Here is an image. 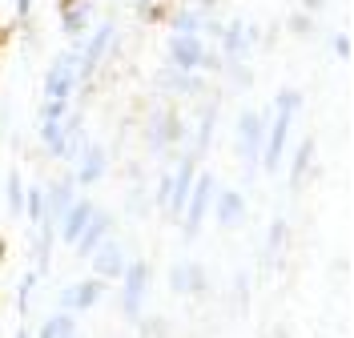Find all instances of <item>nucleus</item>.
I'll list each match as a JSON object with an SVG mask.
<instances>
[{
    "label": "nucleus",
    "mask_w": 354,
    "mask_h": 338,
    "mask_svg": "<svg viewBox=\"0 0 354 338\" xmlns=\"http://www.w3.org/2000/svg\"><path fill=\"white\" fill-rule=\"evenodd\" d=\"M314 153H318V141H314V137H302L298 149H294V161H290V189H294V194L306 185V173H310V165H314Z\"/></svg>",
    "instance_id": "obj_24"
},
{
    "label": "nucleus",
    "mask_w": 354,
    "mask_h": 338,
    "mask_svg": "<svg viewBox=\"0 0 354 338\" xmlns=\"http://www.w3.org/2000/svg\"><path fill=\"white\" fill-rule=\"evenodd\" d=\"M145 8H153V0H137V12H145Z\"/></svg>",
    "instance_id": "obj_42"
},
{
    "label": "nucleus",
    "mask_w": 354,
    "mask_h": 338,
    "mask_svg": "<svg viewBox=\"0 0 354 338\" xmlns=\"http://www.w3.org/2000/svg\"><path fill=\"white\" fill-rule=\"evenodd\" d=\"M218 178L214 173H201L198 169V178H194V189H189V202H185V209H181V238L185 242H198V234H201V225H205V218H209V209H214V198H218Z\"/></svg>",
    "instance_id": "obj_2"
},
{
    "label": "nucleus",
    "mask_w": 354,
    "mask_h": 338,
    "mask_svg": "<svg viewBox=\"0 0 354 338\" xmlns=\"http://www.w3.org/2000/svg\"><path fill=\"white\" fill-rule=\"evenodd\" d=\"M17 338H32V330H28V326H21V330H17Z\"/></svg>",
    "instance_id": "obj_43"
},
{
    "label": "nucleus",
    "mask_w": 354,
    "mask_h": 338,
    "mask_svg": "<svg viewBox=\"0 0 354 338\" xmlns=\"http://www.w3.org/2000/svg\"><path fill=\"white\" fill-rule=\"evenodd\" d=\"M205 17H209V12H201V8H177V12H169V28H174V32H198L201 37Z\"/></svg>",
    "instance_id": "obj_26"
},
{
    "label": "nucleus",
    "mask_w": 354,
    "mask_h": 338,
    "mask_svg": "<svg viewBox=\"0 0 354 338\" xmlns=\"http://www.w3.org/2000/svg\"><path fill=\"white\" fill-rule=\"evenodd\" d=\"M234 294H238V302H250V274H234Z\"/></svg>",
    "instance_id": "obj_39"
},
{
    "label": "nucleus",
    "mask_w": 354,
    "mask_h": 338,
    "mask_svg": "<svg viewBox=\"0 0 354 338\" xmlns=\"http://www.w3.org/2000/svg\"><path fill=\"white\" fill-rule=\"evenodd\" d=\"M153 85H157L161 93H169V97H177V101H181V97H198V93L205 89V85H201V77H198V73H177L174 65L157 68Z\"/></svg>",
    "instance_id": "obj_19"
},
{
    "label": "nucleus",
    "mask_w": 354,
    "mask_h": 338,
    "mask_svg": "<svg viewBox=\"0 0 354 338\" xmlns=\"http://www.w3.org/2000/svg\"><path fill=\"white\" fill-rule=\"evenodd\" d=\"M258 24H250V21H230V24H221V37H218V53H221V61L225 65H234V61H245L254 48H258Z\"/></svg>",
    "instance_id": "obj_8"
},
{
    "label": "nucleus",
    "mask_w": 354,
    "mask_h": 338,
    "mask_svg": "<svg viewBox=\"0 0 354 338\" xmlns=\"http://www.w3.org/2000/svg\"><path fill=\"white\" fill-rule=\"evenodd\" d=\"M53 250H57V225L53 222H41L37 234H32V274L44 278L53 270Z\"/></svg>",
    "instance_id": "obj_21"
},
{
    "label": "nucleus",
    "mask_w": 354,
    "mask_h": 338,
    "mask_svg": "<svg viewBox=\"0 0 354 338\" xmlns=\"http://www.w3.org/2000/svg\"><path fill=\"white\" fill-rule=\"evenodd\" d=\"M149 282H153V266L145 258H129V266L121 274V318H137L145 314V294H149Z\"/></svg>",
    "instance_id": "obj_4"
},
{
    "label": "nucleus",
    "mask_w": 354,
    "mask_h": 338,
    "mask_svg": "<svg viewBox=\"0 0 354 338\" xmlns=\"http://www.w3.org/2000/svg\"><path fill=\"white\" fill-rule=\"evenodd\" d=\"M113 229H117V222H113V214H109V209H101V205H97V214L88 218V225L81 229V238L73 242V250H77V258H81V262H88V258L97 254V246H101V242H109V238H113Z\"/></svg>",
    "instance_id": "obj_12"
},
{
    "label": "nucleus",
    "mask_w": 354,
    "mask_h": 338,
    "mask_svg": "<svg viewBox=\"0 0 354 338\" xmlns=\"http://www.w3.org/2000/svg\"><path fill=\"white\" fill-rule=\"evenodd\" d=\"M105 290H109V282H101V278L68 282L65 290L57 294V306H61V310H68V314H85V310H93V306L105 298Z\"/></svg>",
    "instance_id": "obj_11"
},
{
    "label": "nucleus",
    "mask_w": 354,
    "mask_h": 338,
    "mask_svg": "<svg viewBox=\"0 0 354 338\" xmlns=\"http://www.w3.org/2000/svg\"><path fill=\"white\" fill-rule=\"evenodd\" d=\"M61 32L73 41V48L88 37V4L85 0H68L65 8H61Z\"/></svg>",
    "instance_id": "obj_23"
},
{
    "label": "nucleus",
    "mask_w": 354,
    "mask_h": 338,
    "mask_svg": "<svg viewBox=\"0 0 354 338\" xmlns=\"http://www.w3.org/2000/svg\"><path fill=\"white\" fill-rule=\"evenodd\" d=\"M17 4V21H28L32 17V0H12Z\"/></svg>",
    "instance_id": "obj_40"
},
{
    "label": "nucleus",
    "mask_w": 354,
    "mask_h": 338,
    "mask_svg": "<svg viewBox=\"0 0 354 338\" xmlns=\"http://www.w3.org/2000/svg\"><path fill=\"white\" fill-rule=\"evenodd\" d=\"M57 318H61V335H57V338H85V335H81V322H77V314L57 310Z\"/></svg>",
    "instance_id": "obj_35"
},
{
    "label": "nucleus",
    "mask_w": 354,
    "mask_h": 338,
    "mask_svg": "<svg viewBox=\"0 0 354 338\" xmlns=\"http://www.w3.org/2000/svg\"><path fill=\"white\" fill-rule=\"evenodd\" d=\"M290 32H294V37H310V32H314L310 12H294V17H290Z\"/></svg>",
    "instance_id": "obj_36"
},
{
    "label": "nucleus",
    "mask_w": 354,
    "mask_h": 338,
    "mask_svg": "<svg viewBox=\"0 0 354 338\" xmlns=\"http://www.w3.org/2000/svg\"><path fill=\"white\" fill-rule=\"evenodd\" d=\"M225 73L234 77V85H238V89H250V85H254V68L245 65V61H234V65H225Z\"/></svg>",
    "instance_id": "obj_33"
},
{
    "label": "nucleus",
    "mask_w": 354,
    "mask_h": 338,
    "mask_svg": "<svg viewBox=\"0 0 354 338\" xmlns=\"http://www.w3.org/2000/svg\"><path fill=\"white\" fill-rule=\"evenodd\" d=\"M330 48H334V57H338V61H351V32H334Z\"/></svg>",
    "instance_id": "obj_37"
},
{
    "label": "nucleus",
    "mask_w": 354,
    "mask_h": 338,
    "mask_svg": "<svg viewBox=\"0 0 354 338\" xmlns=\"http://www.w3.org/2000/svg\"><path fill=\"white\" fill-rule=\"evenodd\" d=\"M73 165L77 169H68V173L77 181V189H93V185H101V181L109 178V149L101 141H85V149L77 153Z\"/></svg>",
    "instance_id": "obj_9"
},
{
    "label": "nucleus",
    "mask_w": 354,
    "mask_h": 338,
    "mask_svg": "<svg viewBox=\"0 0 354 338\" xmlns=\"http://www.w3.org/2000/svg\"><path fill=\"white\" fill-rule=\"evenodd\" d=\"M57 335H61V318H57V314H48L41 326L32 330V338H57Z\"/></svg>",
    "instance_id": "obj_38"
},
{
    "label": "nucleus",
    "mask_w": 354,
    "mask_h": 338,
    "mask_svg": "<svg viewBox=\"0 0 354 338\" xmlns=\"http://www.w3.org/2000/svg\"><path fill=\"white\" fill-rule=\"evenodd\" d=\"M125 214H129V218H145V214H149V198H145V185H141V181H133L129 202H125Z\"/></svg>",
    "instance_id": "obj_31"
},
{
    "label": "nucleus",
    "mask_w": 354,
    "mask_h": 338,
    "mask_svg": "<svg viewBox=\"0 0 354 338\" xmlns=\"http://www.w3.org/2000/svg\"><path fill=\"white\" fill-rule=\"evenodd\" d=\"M194 178H198V161H189L185 153L177 158L174 165V185H169V202H165V218H181V209L189 202V189H194Z\"/></svg>",
    "instance_id": "obj_15"
},
{
    "label": "nucleus",
    "mask_w": 354,
    "mask_h": 338,
    "mask_svg": "<svg viewBox=\"0 0 354 338\" xmlns=\"http://www.w3.org/2000/svg\"><path fill=\"white\" fill-rule=\"evenodd\" d=\"M113 48H117V24L101 21L85 41L77 45V53H81V61H77V81H93V77H97V68H101V61L109 57Z\"/></svg>",
    "instance_id": "obj_5"
},
{
    "label": "nucleus",
    "mask_w": 354,
    "mask_h": 338,
    "mask_svg": "<svg viewBox=\"0 0 354 338\" xmlns=\"http://www.w3.org/2000/svg\"><path fill=\"white\" fill-rule=\"evenodd\" d=\"M77 194H81V189H77V181H73V173H61V178H53L48 181V185H44V218L41 222H61V218H65V209L73 202H77Z\"/></svg>",
    "instance_id": "obj_13"
},
{
    "label": "nucleus",
    "mask_w": 354,
    "mask_h": 338,
    "mask_svg": "<svg viewBox=\"0 0 354 338\" xmlns=\"http://www.w3.org/2000/svg\"><path fill=\"white\" fill-rule=\"evenodd\" d=\"M88 266H93V278H101V282H121V274L129 266V250H125V242L113 234L109 242L97 246V254L88 258Z\"/></svg>",
    "instance_id": "obj_10"
},
{
    "label": "nucleus",
    "mask_w": 354,
    "mask_h": 338,
    "mask_svg": "<svg viewBox=\"0 0 354 338\" xmlns=\"http://www.w3.org/2000/svg\"><path fill=\"white\" fill-rule=\"evenodd\" d=\"M165 330H169V318H161V314H141L137 318V335L141 338H165Z\"/></svg>",
    "instance_id": "obj_30"
},
{
    "label": "nucleus",
    "mask_w": 354,
    "mask_h": 338,
    "mask_svg": "<svg viewBox=\"0 0 354 338\" xmlns=\"http://www.w3.org/2000/svg\"><path fill=\"white\" fill-rule=\"evenodd\" d=\"M274 338H290V335H286V330H274Z\"/></svg>",
    "instance_id": "obj_44"
},
{
    "label": "nucleus",
    "mask_w": 354,
    "mask_h": 338,
    "mask_svg": "<svg viewBox=\"0 0 354 338\" xmlns=\"http://www.w3.org/2000/svg\"><path fill=\"white\" fill-rule=\"evenodd\" d=\"M306 105V97L302 89H286L274 93V105H270V125H266V141H262V161H258V169L266 173H278L282 169V158H286V145H290V133H294V121H298V113Z\"/></svg>",
    "instance_id": "obj_1"
},
{
    "label": "nucleus",
    "mask_w": 354,
    "mask_h": 338,
    "mask_svg": "<svg viewBox=\"0 0 354 338\" xmlns=\"http://www.w3.org/2000/svg\"><path fill=\"white\" fill-rule=\"evenodd\" d=\"M169 185H174V169H165L161 178H157V189H153V205L165 214V202H169Z\"/></svg>",
    "instance_id": "obj_34"
},
{
    "label": "nucleus",
    "mask_w": 354,
    "mask_h": 338,
    "mask_svg": "<svg viewBox=\"0 0 354 338\" xmlns=\"http://www.w3.org/2000/svg\"><path fill=\"white\" fill-rule=\"evenodd\" d=\"M266 125H270V113L245 109L238 117V158L250 173H258V161H262V141H266Z\"/></svg>",
    "instance_id": "obj_7"
},
{
    "label": "nucleus",
    "mask_w": 354,
    "mask_h": 338,
    "mask_svg": "<svg viewBox=\"0 0 354 338\" xmlns=\"http://www.w3.org/2000/svg\"><path fill=\"white\" fill-rule=\"evenodd\" d=\"M93 214H97V202H93V198H81V194H77V202L68 205V209H65V218L57 222V242L73 246V242L81 238V229L88 225V218H93Z\"/></svg>",
    "instance_id": "obj_17"
},
{
    "label": "nucleus",
    "mask_w": 354,
    "mask_h": 338,
    "mask_svg": "<svg viewBox=\"0 0 354 338\" xmlns=\"http://www.w3.org/2000/svg\"><path fill=\"white\" fill-rule=\"evenodd\" d=\"M318 8H326V0H302V12H318Z\"/></svg>",
    "instance_id": "obj_41"
},
{
    "label": "nucleus",
    "mask_w": 354,
    "mask_h": 338,
    "mask_svg": "<svg viewBox=\"0 0 354 338\" xmlns=\"http://www.w3.org/2000/svg\"><path fill=\"white\" fill-rule=\"evenodd\" d=\"M169 290L181 294V298H198V294L209 290V274L201 262H174L169 266Z\"/></svg>",
    "instance_id": "obj_16"
},
{
    "label": "nucleus",
    "mask_w": 354,
    "mask_h": 338,
    "mask_svg": "<svg viewBox=\"0 0 354 338\" xmlns=\"http://www.w3.org/2000/svg\"><path fill=\"white\" fill-rule=\"evenodd\" d=\"M185 137H189V129H185L181 113L157 109L153 117H149V125H145V149H149L153 158H169V153H177V149L185 145Z\"/></svg>",
    "instance_id": "obj_3"
},
{
    "label": "nucleus",
    "mask_w": 354,
    "mask_h": 338,
    "mask_svg": "<svg viewBox=\"0 0 354 338\" xmlns=\"http://www.w3.org/2000/svg\"><path fill=\"white\" fill-rule=\"evenodd\" d=\"M73 113V101H44L41 105V121H65Z\"/></svg>",
    "instance_id": "obj_32"
},
{
    "label": "nucleus",
    "mask_w": 354,
    "mask_h": 338,
    "mask_svg": "<svg viewBox=\"0 0 354 338\" xmlns=\"http://www.w3.org/2000/svg\"><path fill=\"white\" fill-rule=\"evenodd\" d=\"M214 222L221 229H238L245 222V194L242 189H218V198H214Z\"/></svg>",
    "instance_id": "obj_18"
},
{
    "label": "nucleus",
    "mask_w": 354,
    "mask_h": 338,
    "mask_svg": "<svg viewBox=\"0 0 354 338\" xmlns=\"http://www.w3.org/2000/svg\"><path fill=\"white\" fill-rule=\"evenodd\" d=\"M77 61H81V53L73 45H68L65 53H57V61L44 73V101H73V93L81 89V81H77Z\"/></svg>",
    "instance_id": "obj_6"
},
{
    "label": "nucleus",
    "mask_w": 354,
    "mask_h": 338,
    "mask_svg": "<svg viewBox=\"0 0 354 338\" xmlns=\"http://www.w3.org/2000/svg\"><path fill=\"white\" fill-rule=\"evenodd\" d=\"M218 113H221L218 101H209V105L201 109V121H198V129H194V141L185 145V158L189 161H201L205 153H209V145H214V129H218Z\"/></svg>",
    "instance_id": "obj_20"
},
{
    "label": "nucleus",
    "mask_w": 354,
    "mask_h": 338,
    "mask_svg": "<svg viewBox=\"0 0 354 338\" xmlns=\"http://www.w3.org/2000/svg\"><path fill=\"white\" fill-rule=\"evenodd\" d=\"M41 145L53 161H61V145H65V125L61 121H41Z\"/></svg>",
    "instance_id": "obj_27"
},
{
    "label": "nucleus",
    "mask_w": 354,
    "mask_h": 338,
    "mask_svg": "<svg viewBox=\"0 0 354 338\" xmlns=\"http://www.w3.org/2000/svg\"><path fill=\"white\" fill-rule=\"evenodd\" d=\"M37 274L28 270V274H21V286H17V314H28V306H32V290H37Z\"/></svg>",
    "instance_id": "obj_29"
},
{
    "label": "nucleus",
    "mask_w": 354,
    "mask_h": 338,
    "mask_svg": "<svg viewBox=\"0 0 354 338\" xmlns=\"http://www.w3.org/2000/svg\"><path fill=\"white\" fill-rule=\"evenodd\" d=\"M290 242V225L286 218H274L270 229H266V246H262V270H278L282 266V254H286Z\"/></svg>",
    "instance_id": "obj_22"
},
{
    "label": "nucleus",
    "mask_w": 354,
    "mask_h": 338,
    "mask_svg": "<svg viewBox=\"0 0 354 338\" xmlns=\"http://www.w3.org/2000/svg\"><path fill=\"white\" fill-rule=\"evenodd\" d=\"M4 209H8V218H24V181L17 169L4 178Z\"/></svg>",
    "instance_id": "obj_25"
},
{
    "label": "nucleus",
    "mask_w": 354,
    "mask_h": 338,
    "mask_svg": "<svg viewBox=\"0 0 354 338\" xmlns=\"http://www.w3.org/2000/svg\"><path fill=\"white\" fill-rule=\"evenodd\" d=\"M0 258H4V238H0Z\"/></svg>",
    "instance_id": "obj_45"
},
{
    "label": "nucleus",
    "mask_w": 354,
    "mask_h": 338,
    "mask_svg": "<svg viewBox=\"0 0 354 338\" xmlns=\"http://www.w3.org/2000/svg\"><path fill=\"white\" fill-rule=\"evenodd\" d=\"M24 218L32 225H41L44 218V185H24Z\"/></svg>",
    "instance_id": "obj_28"
},
{
    "label": "nucleus",
    "mask_w": 354,
    "mask_h": 338,
    "mask_svg": "<svg viewBox=\"0 0 354 338\" xmlns=\"http://www.w3.org/2000/svg\"><path fill=\"white\" fill-rule=\"evenodd\" d=\"M201 61H205V41L198 32H174L169 41V65L177 73H198Z\"/></svg>",
    "instance_id": "obj_14"
}]
</instances>
